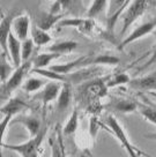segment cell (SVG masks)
Returning a JSON list of instances; mask_svg holds the SVG:
<instances>
[{
    "mask_svg": "<svg viewBox=\"0 0 156 157\" xmlns=\"http://www.w3.org/2000/svg\"><path fill=\"white\" fill-rule=\"evenodd\" d=\"M137 152H138V155H139V156H143V157H154V156H151V155H149V154H147V152H145V151H142V150H140V149H138V148H137Z\"/></svg>",
    "mask_w": 156,
    "mask_h": 157,
    "instance_id": "cell-33",
    "label": "cell"
},
{
    "mask_svg": "<svg viewBox=\"0 0 156 157\" xmlns=\"http://www.w3.org/2000/svg\"><path fill=\"white\" fill-rule=\"evenodd\" d=\"M10 124H21L23 125L28 133L30 134V137H34L42 131L41 127V121L37 117L35 116H28V114H19L16 118H13Z\"/></svg>",
    "mask_w": 156,
    "mask_h": 157,
    "instance_id": "cell-11",
    "label": "cell"
},
{
    "mask_svg": "<svg viewBox=\"0 0 156 157\" xmlns=\"http://www.w3.org/2000/svg\"><path fill=\"white\" fill-rule=\"evenodd\" d=\"M30 30V16L27 13H21L14 19L12 23V31L20 42L28 39Z\"/></svg>",
    "mask_w": 156,
    "mask_h": 157,
    "instance_id": "cell-8",
    "label": "cell"
},
{
    "mask_svg": "<svg viewBox=\"0 0 156 157\" xmlns=\"http://www.w3.org/2000/svg\"><path fill=\"white\" fill-rule=\"evenodd\" d=\"M21 45H22V43L15 37L13 33H10V37H8V43H7V50H8V56L10 57L12 64L15 68H18L20 65L22 64Z\"/></svg>",
    "mask_w": 156,
    "mask_h": 157,
    "instance_id": "cell-15",
    "label": "cell"
},
{
    "mask_svg": "<svg viewBox=\"0 0 156 157\" xmlns=\"http://www.w3.org/2000/svg\"><path fill=\"white\" fill-rule=\"evenodd\" d=\"M105 123L109 126V128L111 129L113 135L117 137V140L120 142L122 147L126 150V152L128 154V157H139L137 152V147H134L131 143L126 134V131L123 128V126L119 124L117 119L113 116H107V119H105Z\"/></svg>",
    "mask_w": 156,
    "mask_h": 157,
    "instance_id": "cell-4",
    "label": "cell"
},
{
    "mask_svg": "<svg viewBox=\"0 0 156 157\" xmlns=\"http://www.w3.org/2000/svg\"><path fill=\"white\" fill-rule=\"evenodd\" d=\"M12 119L13 118L10 117V116H4V118L0 120V157H2L1 149H2V146H4V137H5L7 128L10 125Z\"/></svg>",
    "mask_w": 156,
    "mask_h": 157,
    "instance_id": "cell-30",
    "label": "cell"
},
{
    "mask_svg": "<svg viewBox=\"0 0 156 157\" xmlns=\"http://www.w3.org/2000/svg\"><path fill=\"white\" fill-rule=\"evenodd\" d=\"M21 13L22 12H19L18 10H12L6 15H4L0 21V48L2 50V53H5L6 56L8 54L7 43H8L10 34L12 33V23L15 17Z\"/></svg>",
    "mask_w": 156,
    "mask_h": 157,
    "instance_id": "cell-6",
    "label": "cell"
},
{
    "mask_svg": "<svg viewBox=\"0 0 156 157\" xmlns=\"http://www.w3.org/2000/svg\"><path fill=\"white\" fill-rule=\"evenodd\" d=\"M146 139H150V140H156V133H148L145 135Z\"/></svg>",
    "mask_w": 156,
    "mask_h": 157,
    "instance_id": "cell-34",
    "label": "cell"
},
{
    "mask_svg": "<svg viewBox=\"0 0 156 157\" xmlns=\"http://www.w3.org/2000/svg\"><path fill=\"white\" fill-rule=\"evenodd\" d=\"M48 83L46 80L43 78H25L23 84H22V90L25 93H36L43 88L45 84Z\"/></svg>",
    "mask_w": 156,
    "mask_h": 157,
    "instance_id": "cell-22",
    "label": "cell"
},
{
    "mask_svg": "<svg viewBox=\"0 0 156 157\" xmlns=\"http://www.w3.org/2000/svg\"><path fill=\"white\" fill-rule=\"evenodd\" d=\"M130 88L135 89V90H154L156 91V69L151 73L143 75L141 78H131L130 81Z\"/></svg>",
    "mask_w": 156,
    "mask_h": 157,
    "instance_id": "cell-12",
    "label": "cell"
},
{
    "mask_svg": "<svg viewBox=\"0 0 156 157\" xmlns=\"http://www.w3.org/2000/svg\"><path fill=\"white\" fill-rule=\"evenodd\" d=\"M60 56L56 53H51V52H46V53H42L36 56L33 59V68L35 69H44L45 67H49L50 64L53 61L54 59L59 58Z\"/></svg>",
    "mask_w": 156,
    "mask_h": 157,
    "instance_id": "cell-21",
    "label": "cell"
},
{
    "mask_svg": "<svg viewBox=\"0 0 156 157\" xmlns=\"http://www.w3.org/2000/svg\"><path fill=\"white\" fill-rule=\"evenodd\" d=\"M151 4H153L154 6H156V1H151Z\"/></svg>",
    "mask_w": 156,
    "mask_h": 157,
    "instance_id": "cell-35",
    "label": "cell"
},
{
    "mask_svg": "<svg viewBox=\"0 0 156 157\" xmlns=\"http://www.w3.org/2000/svg\"><path fill=\"white\" fill-rule=\"evenodd\" d=\"M30 35H31V40L37 46H44V45H48L49 43L52 42V37L46 31H44V30L39 29L38 27H36L35 23L33 25L31 29H30Z\"/></svg>",
    "mask_w": 156,
    "mask_h": 157,
    "instance_id": "cell-20",
    "label": "cell"
},
{
    "mask_svg": "<svg viewBox=\"0 0 156 157\" xmlns=\"http://www.w3.org/2000/svg\"><path fill=\"white\" fill-rule=\"evenodd\" d=\"M34 42L31 40V38H28L22 42V45H21V58H22V63H25L30 60V57L33 54V51H34Z\"/></svg>",
    "mask_w": 156,
    "mask_h": 157,
    "instance_id": "cell-29",
    "label": "cell"
},
{
    "mask_svg": "<svg viewBox=\"0 0 156 157\" xmlns=\"http://www.w3.org/2000/svg\"><path fill=\"white\" fill-rule=\"evenodd\" d=\"M140 113L141 116L146 120H148L149 123L156 125V109L150 108V106H147V105H142L140 106Z\"/></svg>",
    "mask_w": 156,
    "mask_h": 157,
    "instance_id": "cell-31",
    "label": "cell"
},
{
    "mask_svg": "<svg viewBox=\"0 0 156 157\" xmlns=\"http://www.w3.org/2000/svg\"><path fill=\"white\" fill-rule=\"evenodd\" d=\"M107 78H96L88 81L82 84V93L84 94V96H89V97H104L107 94Z\"/></svg>",
    "mask_w": 156,
    "mask_h": 157,
    "instance_id": "cell-7",
    "label": "cell"
},
{
    "mask_svg": "<svg viewBox=\"0 0 156 157\" xmlns=\"http://www.w3.org/2000/svg\"><path fill=\"white\" fill-rule=\"evenodd\" d=\"M131 81V76L126 73H118L113 76H107V88H115L123 84H128Z\"/></svg>",
    "mask_w": 156,
    "mask_h": 157,
    "instance_id": "cell-26",
    "label": "cell"
},
{
    "mask_svg": "<svg viewBox=\"0 0 156 157\" xmlns=\"http://www.w3.org/2000/svg\"><path fill=\"white\" fill-rule=\"evenodd\" d=\"M113 110L119 113H132L137 110L138 105L130 99H117L112 104Z\"/></svg>",
    "mask_w": 156,
    "mask_h": 157,
    "instance_id": "cell-23",
    "label": "cell"
},
{
    "mask_svg": "<svg viewBox=\"0 0 156 157\" xmlns=\"http://www.w3.org/2000/svg\"><path fill=\"white\" fill-rule=\"evenodd\" d=\"M148 1L146 0H134V1H130V4L127 6V8L120 15V20H122V30H120V36H124L127 30L131 28V25L137 21L143 13L146 12L147 7H148Z\"/></svg>",
    "mask_w": 156,
    "mask_h": 157,
    "instance_id": "cell-2",
    "label": "cell"
},
{
    "mask_svg": "<svg viewBox=\"0 0 156 157\" xmlns=\"http://www.w3.org/2000/svg\"><path fill=\"white\" fill-rule=\"evenodd\" d=\"M72 97H73V90H72V84L63 83V87L60 89V93L57 98V109L59 111H65L72 103Z\"/></svg>",
    "mask_w": 156,
    "mask_h": 157,
    "instance_id": "cell-18",
    "label": "cell"
},
{
    "mask_svg": "<svg viewBox=\"0 0 156 157\" xmlns=\"http://www.w3.org/2000/svg\"><path fill=\"white\" fill-rule=\"evenodd\" d=\"M28 109V104L20 97H10L5 105L0 108V113L4 116H10L13 118L14 116H19L22 111Z\"/></svg>",
    "mask_w": 156,
    "mask_h": 157,
    "instance_id": "cell-14",
    "label": "cell"
},
{
    "mask_svg": "<svg viewBox=\"0 0 156 157\" xmlns=\"http://www.w3.org/2000/svg\"><path fill=\"white\" fill-rule=\"evenodd\" d=\"M63 87L61 82L58 81H49L48 83L43 87V90H41L37 95L36 98L39 99L44 106H46L49 103L56 101L58 98V95L60 93V89Z\"/></svg>",
    "mask_w": 156,
    "mask_h": 157,
    "instance_id": "cell-10",
    "label": "cell"
},
{
    "mask_svg": "<svg viewBox=\"0 0 156 157\" xmlns=\"http://www.w3.org/2000/svg\"><path fill=\"white\" fill-rule=\"evenodd\" d=\"M31 69H33V59L22 63L18 68H15L10 78L4 83V93H2L4 96H10V94L14 93L19 87H21L25 82L28 72H30Z\"/></svg>",
    "mask_w": 156,
    "mask_h": 157,
    "instance_id": "cell-3",
    "label": "cell"
},
{
    "mask_svg": "<svg viewBox=\"0 0 156 157\" xmlns=\"http://www.w3.org/2000/svg\"><path fill=\"white\" fill-rule=\"evenodd\" d=\"M109 4H110V1H107V0H94L90 8L87 12V19L93 20L97 15L102 14L103 12L107 10Z\"/></svg>",
    "mask_w": 156,
    "mask_h": 157,
    "instance_id": "cell-24",
    "label": "cell"
},
{
    "mask_svg": "<svg viewBox=\"0 0 156 157\" xmlns=\"http://www.w3.org/2000/svg\"><path fill=\"white\" fill-rule=\"evenodd\" d=\"M155 29H156V17L150 20V21H148V22L142 23V25H140L139 27H137L135 29L132 30L131 33L127 35L126 37L117 45V49L122 51V50H124L126 46L132 44L133 42H135L138 39L142 38V37H146L147 35H149L150 33H153Z\"/></svg>",
    "mask_w": 156,
    "mask_h": 157,
    "instance_id": "cell-5",
    "label": "cell"
},
{
    "mask_svg": "<svg viewBox=\"0 0 156 157\" xmlns=\"http://www.w3.org/2000/svg\"><path fill=\"white\" fill-rule=\"evenodd\" d=\"M79 127V112L76 109H74L69 119L67 120L66 125L63 128V134L64 135H71L76 132Z\"/></svg>",
    "mask_w": 156,
    "mask_h": 157,
    "instance_id": "cell-25",
    "label": "cell"
},
{
    "mask_svg": "<svg viewBox=\"0 0 156 157\" xmlns=\"http://www.w3.org/2000/svg\"><path fill=\"white\" fill-rule=\"evenodd\" d=\"M50 147H51V157H65L61 135L59 133L57 134L56 139H50Z\"/></svg>",
    "mask_w": 156,
    "mask_h": 157,
    "instance_id": "cell-28",
    "label": "cell"
},
{
    "mask_svg": "<svg viewBox=\"0 0 156 157\" xmlns=\"http://www.w3.org/2000/svg\"><path fill=\"white\" fill-rule=\"evenodd\" d=\"M59 28H65V27H73L78 29L80 33L86 35H90L93 33L96 25L94 20L90 19H78V17H72V19H63L58 23Z\"/></svg>",
    "mask_w": 156,
    "mask_h": 157,
    "instance_id": "cell-9",
    "label": "cell"
},
{
    "mask_svg": "<svg viewBox=\"0 0 156 157\" xmlns=\"http://www.w3.org/2000/svg\"><path fill=\"white\" fill-rule=\"evenodd\" d=\"M48 128L44 127L42 128V131L34 137H30L28 141H25L23 143H18V144H7L4 143L2 148L15 151L16 154H19L21 157H38V150L41 144L43 142L44 136L46 134Z\"/></svg>",
    "mask_w": 156,
    "mask_h": 157,
    "instance_id": "cell-1",
    "label": "cell"
},
{
    "mask_svg": "<svg viewBox=\"0 0 156 157\" xmlns=\"http://www.w3.org/2000/svg\"><path fill=\"white\" fill-rule=\"evenodd\" d=\"M12 66L8 64L7 60V56L5 53L0 54V82H4L10 78V76L12 75Z\"/></svg>",
    "mask_w": 156,
    "mask_h": 157,
    "instance_id": "cell-27",
    "label": "cell"
},
{
    "mask_svg": "<svg viewBox=\"0 0 156 157\" xmlns=\"http://www.w3.org/2000/svg\"><path fill=\"white\" fill-rule=\"evenodd\" d=\"M120 59L111 54H98V56H84L82 63V68L95 67L98 65H118Z\"/></svg>",
    "mask_w": 156,
    "mask_h": 157,
    "instance_id": "cell-13",
    "label": "cell"
},
{
    "mask_svg": "<svg viewBox=\"0 0 156 157\" xmlns=\"http://www.w3.org/2000/svg\"><path fill=\"white\" fill-rule=\"evenodd\" d=\"M155 64H156V48L154 49V51H153L150 58L148 59L142 66H140V67L138 68V72H142V71H145V69H147L148 67H150V66H153V65H155Z\"/></svg>",
    "mask_w": 156,
    "mask_h": 157,
    "instance_id": "cell-32",
    "label": "cell"
},
{
    "mask_svg": "<svg viewBox=\"0 0 156 157\" xmlns=\"http://www.w3.org/2000/svg\"><path fill=\"white\" fill-rule=\"evenodd\" d=\"M63 16L64 14H52L50 12L42 13L37 17L35 25H36V27H38L39 29H42L48 33L54 25H58L59 22L61 21V19H63Z\"/></svg>",
    "mask_w": 156,
    "mask_h": 157,
    "instance_id": "cell-17",
    "label": "cell"
},
{
    "mask_svg": "<svg viewBox=\"0 0 156 157\" xmlns=\"http://www.w3.org/2000/svg\"><path fill=\"white\" fill-rule=\"evenodd\" d=\"M83 59H84V56L75 59V60H72L69 63H65V64H61V65H52V66L49 67V69L54 72V73L60 74V75H67V74L74 73L76 71L82 69Z\"/></svg>",
    "mask_w": 156,
    "mask_h": 157,
    "instance_id": "cell-16",
    "label": "cell"
},
{
    "mask_svg": "<svg viewBox=\"0 0 156 157\" xmlns=\"http://www.w3.org/2000/svg\"><path fill=\"white\" fill-rule=\"evenodd\" d=\"M78 46V42H75V40H59V42H56L52 45H50L48 48V51L51 53L63 56V54L73 52Z\"/></svg>",
    "mask_w": 156,
    "mask_h": 157,
    "instance_id": "cell-19",
    "label": "cell"
}]
</instances>
